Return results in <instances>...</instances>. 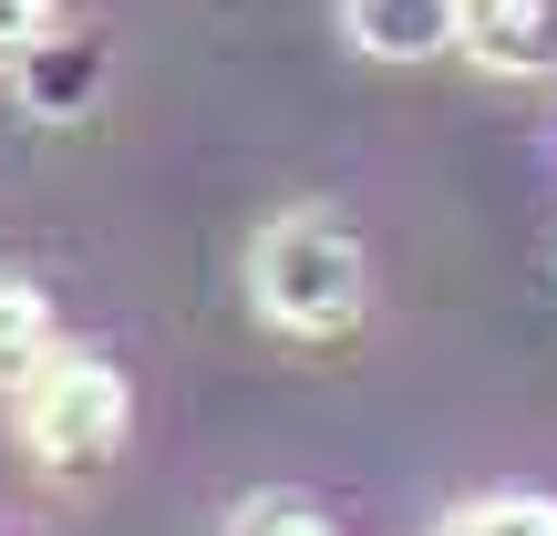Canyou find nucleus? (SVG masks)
I'll use <instances>...</instances> for the list:
<instances>
[{
    "instance_id": "obj_1",
    "label": "nucleus",
    "mask_w": 557,
    "mask_h": 536,
    "mask_svg": "<svg viewBox=\"0 0 557 536\" xmlns=\"http://www.w3.org/2000/svg\"><path fill=\"white\" fill-rule=\"evenodd\" d=\"M248 310L278 340H351L372 310V259L331 207H278L248 238Z\"/></svg>"
},
{
    "instance_id": "obj_2",
    "label": "nucleus",
    "mask_w": 557,
    "mask_h": 536,
    "mask_svg": "<svg viewBox=\"0 0 557 536\" xmlns=\"http://www.w3.org/2000/svg\"><path fill=\"white\" fill-rule=\"evenodd\" d=\"M11 413H21V454H32L41 475H62V485L103 475V464L124 454V434H135V392H124V372L103 351H62Z\"/></svg>"
},
{
    "instance_id": "obj_3",
    "label": "nucleus",
    "mask_w": 557,
    "mask_h": 536,
    "mask_svg": "<svg viewBox=\"0 0 557 536\" xmlns=\"http://www.w3.org/2000/svg\"><path fill=\"white\" fill-rule=\"evenodd\" d=\"M455 52H475L485 73H506V83L557 73V0H465Z\"/></svg>"
},
{
    "instance_id": "obj_4",
    "label": "nucleus",
    "mask_w": 557,
    "mask_h": 536,
    "mask_svg": "<svg viewBox=\"0 0 557 536\" xmlns=\"http://www.w3.org/2000/svg\"><path fill=\"white\" fill-rule=\"evenodd\" d=\"M455 21H465V0H341V32H351V52H372V62L455 52Z\"/></svg>"
},
{
    "instance_id": "obj_5",
    "label": "nucleus",
    "mask_w": 557,
    "mask_h": 536,
    "mask_svg": "<svg viewBox=\"0 0 557 536\" xmlns=\"http://www.w3.org/2000/svg\"><path fill=\"white\" fill-rule=\"evenodd\" d=\"M73 351V340H62V320H52V299L32 289V278H0V392H32L41 372H52V361Z\"/></svg>"
},
{
    "instance_id": "obj_6",
    "label": "nucleus",
    "mask_w": 557,
    "mask_h": 536,
    "mask_svg": "<svg viewBox=\"0 0 557 536\" xmlns=\"http://www.w3.org/2000/svg\"><path fill=\"white\" fill-rule=\"evenodd\" d=\"M94 73H103L94 41H41V52L21 62V103H32V114H83V103H94Z\"/></svg>"
},
{
    "instance_id": "obj_7",
    "label": "nucleus",
    "mask_w": 557,
    "mask_h": 536,
    "mask_svg": "<svg viewBox=\"0 0 557 536\" xmlns=\"http://www.w3.org/2000/svg\"><path fill=\"white\" fill-rule=\"evenodd\" d=\"M218 536H341V526L320 516L310 496H289V485H259V496H238L218 516Z\"/></svg>"
},
{
    "instance_id": "obj_8",
    "label": "nucleus",
    "mask_w": 557,
    "mask_h": 536,
    "mask_svg": "<svg viewBox=\"0 0 557 536\" xmlns=\"http://www.w3.org/2000/svg\"><path fill=\"white\" fill-rule=\"evenodd\" d=\"M434 536H557V506L547 496H475V506H455Z\"/></svg>"
},
{
    "instance_id": "obj_9",
    "label": "nucleus",
    "mask_w": 557,
    "mask_h": 536,
    "mask_svg": "<svg viewBox=\"0 0 557 536\" xmlns=\"http://www.w3.org/2000/svg\"><path fill=\"white\" fill-rule=\"evenodd\" d=\"M41 41H52V0H0V73H21Z\"/></svg>"
}]
</instances>
